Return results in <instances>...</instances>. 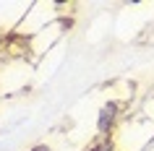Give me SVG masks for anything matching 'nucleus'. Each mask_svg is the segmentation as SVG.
<instances>
[{
  "label": "nucleus",
  "instance_id": "nucleus-2",
  "mask_svg": "<svg viewBox=\"0 0 154 151\" xmlns=\"http://www.w3.org/2000/svg\"><path fill=\"white\" fill-rule=\"evenodd\" d=\"M112 149H115V141H112V138H99V141H94L86 151H112Z\"/></svg>",
  "mask_w": 154,
  "mask_h": 151
},
{
  "label": "nucleus",
  "instance_id": "nucleus-3",
  "mask_svg": "<svg viewBox=\"0 0 154 151\" xmlns=\"http://www.w3.org/2000/svg\"><path fill=\"white\" fill-rule=\"evenodd\" d=\"M29 151H55V149H52L50 143H45V141H42V143H34V146H32Z\"/></svg>",
  "mask_w": 154,
  "mask_h": 151
},
{
  "label": "nucleus",
  "instance_id": "nucleus-1",
  "mask_svg": "<svg viewBox=\"0 0 154 151\" xmlns=\"http://www.w3.org/2000/svg\"><path fill=\"white\" fill-rule=\"evenodd\" d=\"M120 120H123V102H118V99L105 102L97 112V125H94L97 135L99 138H112V133L120 125Z\"/></svg>",
  "mask_w": 154,
  "mask_h": 151
}]
</instances>
